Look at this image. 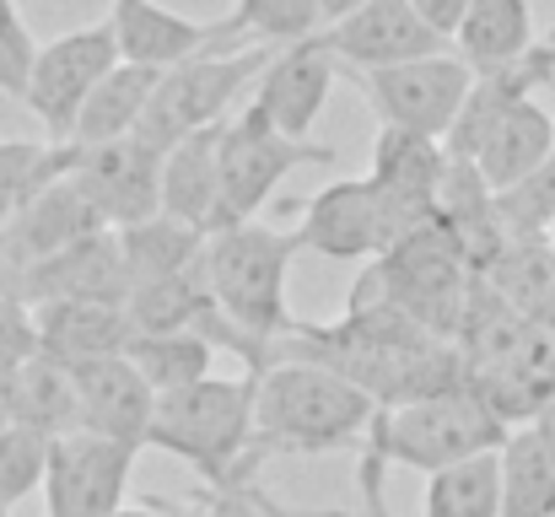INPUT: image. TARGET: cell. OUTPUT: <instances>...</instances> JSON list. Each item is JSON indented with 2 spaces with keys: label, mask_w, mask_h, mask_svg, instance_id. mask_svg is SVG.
Returning <instances> with one entry per match:
<instances>
[{
  "label": "cell",
  "mask_w": 555,
  "mask_h": 517,
  "mask_svg": "<svg viewBox=\"0 0 555 517\" xmlns=\"http://www.w3.org/2000/svg\"><path fill=\"white\" fill-rule=\"evenodd\" d=\"M297 248H302L297 232H281L270 221L221 227L199 248V281L216 313L248 345V377H259L270 366V350L297 329L286 308V275H292Z\"/></svg>",
  "instance_id": "obj_1"
},
{
  "label": "cell",
  "mask_w": 555,
  "mask_h": 517,
  "mask_svg": "<svg viewBox=\"0 0 555 517\" xmlns=\"http://www.w3.org/2000/svg\"><path fill=\"white\" fill-rule=\"evenodd\" d=\"M377 421L367 393L313 361H275L254 377V464L275 453H346L362 448Z\"/></svg>",
  "instance_id": "obj_2"
},
{
  "label": "cell",
  "mask_w": 555,
  "mask_h": 517,
  "mask_svg": "<svg viewBox=\"0 0 555 517\" xmlns=\"http://www.w3.org/2000/svg\"><path fill=\"white\" fill-rule=\"evenodd\" d=\"M507 437L513 426L475 388L377 410L367 442H362V496H383V469H421L431 480L437 469H453L464 458L502 453Z\"/></svg>",
  "instance_id": "obj_3"
},
{
  "label": "cell",
  "mask_w": 555,
  "mask_h": 517,
  "mask_svg": "<svg viewBox=\"0 0 555 517\" xmlns=\"http://www.w3.org/2000/svg\"><path fill=\"white\" fill-rule=\"evenodd\" d=\"M146 448L173 453L216 496L254 480V377H205L184 393L157 399Z\"/></svg>",
  "instance_id": "obj_4"
},
{
  "label": "cell",
  "mask_w": 555,
  "mask_h": 517,
  "mask_svg": "<svg viewBox=\"0 0 555 517\" xmlns=\"http://www.w3.org/2000/svg\"><path fill=\"white\" fill-rule=\"evenodd\" d=\"M275 54L281 49H270V43H243V49L194 54L184 65L163 70V81L152 92V108H146V119H141L135 135L152 152L168 157L179 141L210 130V125H227L232 103L237 98H254V87H259V76L270 70Z\"/></svg>",
  "instance_id": "obj_5"
},
{
  "label": "cell",
  "mask_w": 555,
  "mask_h": 517,
  "mask_svg": "<svg viewBox=\"0 0 555 517\" xmlns=\"http://www.w3.org/2000/svg\"><path fill=\"white\" fill-rule=\"evenodd\" d=\"M330 163H335V146L292 141L254 103H243V114L227 119V141H221V210H216V232L237 227V221H259V210L275 199L286 172L330 168Z\"/></svg>",
  "instance_id": "obj_6"
},
{
  "label": "cell",
  "mask_w": 555,
  "mask_h": 517,
  "mask_svg": "<svg viewBox=\"0 0 555 517\" xmlns=\"http://www.w3.org/2000/svg\"><path fill=\"white\" fill-rule=\"evenodd\" d=\"M119 33L108 16L87 22V27H70L49 43H38V60H33V81H27V108L38 114V125L49 130L54 146L70 141L87 98L98 92V81L119 65Z\"/></svg>",
  "instance_id": "obj_7"
},
{
  "label": "cell",
  "mask_w": 555,
  "mask_h": 517,
  "mask_svg": "<svg viewBox=\"0 0 555 517\" xmlns=\"http://www.w3.org/2000/svg\"><path fill=\"white\" fill-rule=\"evenodd\" d=\"M362 98L372 114L383 119V130H410L426 141H448V130L459 125L469 92H475V70L459 54H426V60H404L388 70L357 76Z\"/></svg>",
  "instance_id": "obj_8"
},
{
  "label": "cell",
  "mask_w": 555,
  "mask_h": 517,
  "mask_svg": "<svg viewBox=\"0 0 555 517\" xmlns=\"http://www.w3.org/2000/svg\"><path fill=\"white\" fill-rule=\"evenodd\" d=\"M442 178H448V146L442 141H426V135H410V130H377L367 183L377 194V210H383V254L437 221Z\"/></svg>",
  "instance_id": "obj_9"
},
{
  "label": "cell",
  "mask_w": 555,
  "mask_h": 517,
  "mask_svg": "<svg viewBox=\"0 0 555 517\" xmlns=\"http://www.w3.org/2000/svg\"><path fill=\"white\" fill-rule=\"evenodd\" d=\"M65 178L87 194V205L98 210V221L108 232L141 227L152 216H163V152H152L141 135L114 141V146H70V168Z\"/></svg>",
  "instance_id": "obj_10"
},
{
  "label": "cell",
  "mask_w": 555,
  "mask_h": 517,
  "mask_svg": "<svg viewBox=\"0 0 555 517\" xmlns=\"http://www.w3.org/2000/svg\"><path fill=\"white\" fill-rule=\"evenodd\" d=\"M130 469H135V448L125 442L92 431L54 437L49 475H43V517H119Z\"/></svg>",
  "instance_id": "obj_11"
},
{
  "label": "cell",
  "mask_w": 555,
  "mask_h": 517,
  "mask_svg": "<svg viewBox=\"0 0 555 517\" xmlns=\"http://www.w3.org/2000/svg\"><path fill=\"white\" fill-rule=\"evenodd\" d=\"M5 302H16V308H54V302H114V308H125L130 275H125V259H119V237L98 232V237L33 264V270L5 275Z\"/></svg>",
  "instance_id": "obj_12"
},
{
  "label": "cell",
  "mask_w": 555,
  "mask_h": 517,
  "mask_svg": "<svg viewBox=\"0 0 555 517\" xmlns=\"http://www.w3.org/2000/svg\"><path fill=\"white\" fill-rule=\"evenodd\" d=\"M324 43H330V54L340 60V70H351V76L388 70V65L426 60V54H442V49H448V43L415 16L410 0H357L351 11H340V16L324 27Z\"/></svg>",
  "instance_id": "obj_13"
},
{
  "label": "cell",
  "mask_w": 555,
  "mask_h": 517,
  "mask_svg": "<svg viewBox=\"0 0 555 517\" xmlns=\"http://www.w3.org/2000/svg\"><path fill=\"white\" fill-rule=\"evenodd\" d=\"M70 388H76V431L125 442L135 453L146 448L152 415H157V393L130 366V356H103V361L70 366Z\"/></svg>",
  "instance_id": "obj_14"
},
{
  "label": "cell",
  "mask_w": 555,
  "mask_h": 517,
  "mask_svg": "<svg viewBox=\"0 0 555 517\" xmlns=\"http://www.w3.org/2000/svg\"><path fill=\"white\" fill-rule=\"evenodd\" d=\"M108 22L119 33V54L130 65H152V70H173L194 54H216V49H243L232 38L227 16L194 22L163 0H108Z\"/></svg>",
  "instance_id": "obj_15"
},
{
  "label": "cell",
  "mask_w": 555,
  "mask_h": 517,
  "mask_svg": "<svg viewBox=\"0 0 555 517\" xmlns=\"http://www.w3.org/2000/svg\"><path fill=\"white\" fill-rule=\"evenodd\" d=\"M335 81H340V60L330 54V43H324V33H319V38H302V43L281 49V54L270 60V70L259 76V87H254L248 103H254L281 135L308 141V130H313L319 114L330 108Z\"/></svg>",
  "instance_id": "obj_16"
},
{
  "label": "cell",
  "mask_w": 555,
  "mask_h": 517,
  "mask_svg": "<svg viewBox=\"0 0 555 517\" xmlns=\"http://www.w3.org/2000/svg\"><path fill=\"white\" fill-rule=\"evenodd\" d=\"M98 232H108V227L98 221L87 194L70 178H54L0 232V281L16 275V270H33V264H43V259H54V254H65V248H76V243H87Z\"/></svg>",
  "instance_id": "obj_17"
},
{
  "label": "cell",
  "mask_w": 555,
  "mask_h": 517,
  "mask_svg": "<svg viewBox=\"0 0 555 517\" xmlns=\"http://www.w3.org/2000/svg\"><path fill=\"white\" fill-rule=\"evenodd\" d=\"M292 232L319 259H372V254H383V210H377L372 183L367 178L324 183L302 205V221Z\"/></svg>",
  "instance_id": "obj_18"
},
{
  "label": "cell",
  "mask_w": 555,
  "mask_h": 517,
  "mask_svg": "<svg viewBox=\"0 0 555 517\" xmlns=\"http://www.w3.org/2000/svg\"><path fill=\"white\" fill-rule=\"evenodd\" d=\"M135 340L130 313L114 302H54V308H33V350L60 361V366H81V361H103V356H125Z\"/></svg>",
  "instance_id": "obj_19"
},
{
  "label": "cell",
  "mask_w": 555,
  "mask_h": 517,
  "mask_svg": "<svg viewBox=\"0 0 555 517\" xmlns=\"http://www.w3.org/2000/svg\"><path fill=\"white\" fill-rule=\"evenodd\" d=\"M221 141L227 125H210L163 157V216L199 227L205 237L216 232V210H221Z\"/></svg>",
  "instance_id": "obj_20"
},
{
  "label": "cell",
  "mask_w": 555,
  "mask_h": 517,
  "mask_svg": "<svg viewBox=\"0 0 555 517\" xmlns=\"http://www.w3.org/2000/svg\"><path fill=\"white\" fill-rule=\"evenodd\" d=\"M453 54L475 76H502L534 54V11L529 0H469V16L453 38Z\"/></svg>",
  "instance_id": "obj_21"
},
{
  "label": "cell",
  "mask_w": 555,
  "mask_h": 517,
  "mask_svg": "<svg viewBox=\"0 0 555 517\" xmlns=\"http://www.w3.org/2000/svg\"><path fill=\"white\" fill-rule=\"evenodd\" d=\"M157 81H163V70L119 60V65H114L103 81H98V92L87 98V108H81V119H76V130H70V141H65V146H81V152H92V146L130 141V135L141 130L146 108H152V92H157Z\"/></svg>",
  "instance_id": "obj_22"
},
{
  "label": "cell",
  "mask_w": 555,
  "mask_h": 517,
  "mask_svg": "<svg viewBox=\"0 0 555 517\" xmlns=\"http://www.w3.org/2000/svg\"><path fill=\"white\" fill-rule=\"evenodd\" d=\"M114 237H119V259H125V275H130V297L194 270L199 264V248H205V232L173 221V216H152V221L125 227Z\"/></svg>",
  "instance_id": "obj_23"
},
{
  "label": "cell",
  "mask_w": 555,
  "mask_h": 517,
  "mask_svg": "<svg viewBox=\"0 0 555 517\" xmlns=\"http://www.w3.org/2000/svg\"><path fill=\"white\" fill-rule=\"evenodd\" d=\"M502 517H555V458L534 426H518L502 448Z\"/></svg>",
  "instance_id": "obj_24"
},
{
  "label": "cell",
  "mask_w": 555,
  "mask_h": 517,
  "mask_svg": "<svg viewBox=\"0 0 555 517\" xmlns=\"http://www.w3.org/2000/svg\"><path fill=\"white\" fill-rule=\"evenodd\" d=\"M421 517H502V453L464 458L426 480Z\"/></svg>",
  "instance_id": "obj_25"
},
{
  "label": "cell",
  "mask_w": 555,
  "mask_h": 517,
  "mask_svg": "<svg viewBox=\"0 0 555 517\" xmlns=\"http://www.w3.org/2000/svg\"><path fill=\"white\" fill-rule=\"evenodd\" d=\"M125 356H130V366L146 377V388H152L157 399L184 393L194 383L216 377V372H210L216 345L205 340V335H135Z\"/></svg>",
  "instance_id": "obj_26"
},
{
  "label": "cell",
  "mask_w": 555,
  "mask_h": 517,
  "mask_svg": "<svg viewBox=\"0 0 555 517\" xmlns=\"http://www.w3.org/2000/svg\"><path fill=\"white\" fill-rule=\"evenodd\" d=\"M227 27H232L237 43L292 49V43L319 38L330 27V0H237Z\"/></svg>",
  "instance_id": "obj_27"
},
{
  "label": "cell",
  "mask_w": 555,
  "mask_h": 517,
  "mask_svg": "<svg viewBox=\"0 0 555 517\" xmlns=\"http://www.w3.org/2000/svg\"><path fill=\"white\" fill-rule=\"evenodd\" d=\"M70 168V146L54 141H0V232L16 221V210L43 194Z\"/></svg>",
  "instance_id": "obj_28"
},
{
  "label": "cell",
  "mask_w": 555,
  "mask_h": 517,
  "mask_svg": "<svg viewBox=\"0 0 555 517\" xmlns=\"http://www.w3.org/2000/svg\"><path fill=\"white\" fill-rule=\"evenodd\" d=\"M49 453H54V437L49 431L22 426V421H5L0 426V507H16L22 496H33L43 486Z\"/></svg>",
  "instance_id": "obj_29"
},
{
  "label": "cell",
  "mask_w": 555,
  "mask_h": 517,
  "mask_svg": "<svg viewBox=\"0 0 555 517\" xmlns=\"http://www.w3.org/2000/svg\"><path fill=\"white\" fill-rule=\"evenodd\" d=\"M496 216H502V232L529 243V237H551L555 227V152L545 157V168L529 172L518 189L496 194Z\"/></svg>",
  "instance_id": "obj_30"
},
{
  "label": "cell",
  "mask_w": 555,
  "mask_h": 517,
  "mask_svg": "<svg viewBox=\"0 0 555 517\" xmlns=\"http://www.w3.org/2000/svg\"><path fill=\"white\" fill-rule=\"evenodd\" d=\"M33 60H38V38L27 33V22H22L16 0H0V92L27 98Z\"/></svg>",
  "instance_id": "obj_31"
},
{
  "label": "cell",
  "mask_w": 555,
  "mask_h": 517,
  "mask_svg": "<svg viewBox=\"0 0 555 517\" xmlns=\"http://www.w3.org/2000/svg\"><path fill=\"white\" fill-rule=\"evenodd\" d=\"M410 5H415V16H421L442 43H453L459 27H464V16H469V0H410Z\"/></svg>",
  "instance_id": "obj_32"
},
{
  "label": "cell",
  "mask_w": 555,
  "mask_h": 517,
  "mask_svg": "<svg viewBox=\"0 0 555 517\" xmlns=\"http://www.w3.org/2000/svg\"><path fill=\"white\" fill-rule=\"evenodd\" d=\"M534 431L545 437V448H551V458H555V399H551V404H545V415L534 421Z\"/></svg>",
  "instance_id": "obj_33"
},
{
  "label": "cell",
  "mask_w": 555,
  "mask_h": 517,
  "mask_svg": "<svg viewBox=\"0 0 555 517\" xmlns=\"http://www.w3.org/2000/svg\"><path fill=\"white\" fill-rule=\"evenodd\" d=\"M367 517H388V502H383V496H367Z\"/></svg>",
  "instance_id": "obj_34"
},
{
  "label": "cell",
  "mask_w": 555,
  "mask_h": 517,
  "mask_svg": "<svg viewBox=\"0 0 555 517\" xmlns=\"http://www.w3.org/2000/svg\"><path fill=\"white\" fill-rule=\"evenodd\" d=\"M119 517H168V513H157V507H125Z\"/></svg>",
  "instance_id": "obj_35"
},
{
  "label": "cell",
  "mask_w": 555,
  "mask_h": 517,
  "mask_svg": "<svg viewBox=\"0 0 555 517\" xmlns=\"http://www.w3.org/2000/svg\"><path fill=\"white\" fill-rule=\"evenodd\" d=\"M205 517H221V513H216V507H210V502H205Z\"/></svg>",
  "instance_id": "obj_36"
},
{
  "label": "cell",
  "mask_w": 555,
  "mask_h": 517,
  "mask_svg": "<svg viewBox=\"0 0 555 517\" xmlns=\"http://www.w3.org/2000/svg\"><path fill=\"white\" fill-rule=\"evenodd\" d=\"M551 248H555V227H551Z\"/></svg>",
  "instance_id": "obj_37"
}]
</instances>
